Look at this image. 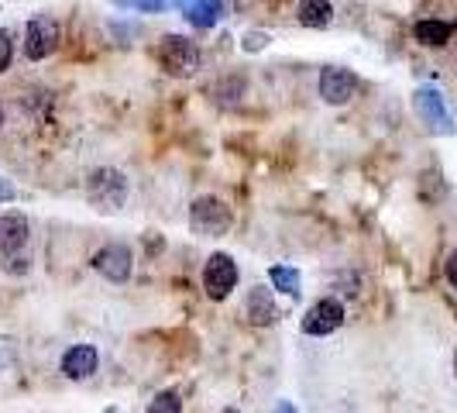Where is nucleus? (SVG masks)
I'll use <instances>...</instances> for the list:
<instances>
[{
    "mask_svg": "<svg viewBox=\"0 0 457 413\" xmlns=\"http://www.w3.org/2000/svg\"><path fill=\"white\" fill-rule=\"evenodd\" d=\"M230 206L224 200H217V197H200V200H193L189 206V224L196 234H204V238H220V234H228L230 231Z\"/></svg>",
    "mask_w": 457,
    "mask_h": 413,
    "instance_id": "1",
    "label": "nucleus"
},
{
    "mask_svg": "<svg viewBox=\"0 0 457 413\" xmlns=\"http://www.w3.org/2000/svg\"><path fill=\"white\" fill-rule=\"evenodd\" d=\"M87 197L96 210H120L128 200V180L117 169H96L87 183Z\"/></svg>",
    "mask_w": 457,
    "mask_h": 413,
    "instance_id": "2",
    "label": "nucleus"
},
{
    "mask_svg": "<svg viewBox=\"0 0 457 413\" xmlns=\"http://www.w3.org/2000/svg\"><path fill=\"white\" fill-rule=\"evenodd\" d=\"M159 63L169 76H193L200 69V48L183 35H165L159 46Z\"/></svg>",
    "mask_w": 457,
    "mask_h": 413,
    "instance_id": "3",
    "label": "nucleus"
},
{
    "mask_svg": "<svg viewBox=\"0 0 457 413\" xmlns=\"http://www.w3.org/2000/svg\"><path fill=\"white\" fill-rule=\"evenodd\" d=\"M412 104H416V114L423 117V124L436 131V135H454V121H451V111H447V104H444V97L436 87H420L416 97H412Z\"/></svg>",
    "mask_w": 457,
    "mask_h": 413,
    "instance_id": "4",
    "label": "nucleus"
},
{
    "mask_svg": "<svg viewBox=\"0 0 457 413\" xmlns=\"http://www.w3.org/2000/svg\"><path fill=\"white\" fill-rule=\"evenodd\" d=\"M237 286V266L234 258L224 252L210 255L206 258V269H204V290L210 299H228L230 290Z\"/></svg>",
    "mask_w": 457,
    "mask_h": 413,
    "instance_id": "5",
    "label": "nucleus"
},
{
    "mask_svg": "<svg viewBox=\"0 0 457 413\" xmlns=\"http://www.w3.org/2000/svg\"><path fill=\"white\" fill-rule=\"evenodd\" d=\"M341 324H344L341 299L323 297L320 303H313V307L306 310V317H303V334H310V338H327V334H334Z\"/></svg>",
    "mask_w": 457,
    "mask_h": 413,
    "instance_id": "6",
    "label": "nucleus"
},
{
    "mask_svg": "<svg viewBox=\"0 0 457 413\" xmlns=\"http://www.w3.org/2000/svg\"><path fill=\"white\" fill-rule=\"evenodd\" d=\"M59 46V24L52 14H35L24 31V55L28 59H46L52 48Z\"/></svg>",
    "mask_w": 457,
    "mask_h": 413,
    "instance_id": "7",
    "label": "nucleus"
},
{
    "mask_svg": "<svg viewBox=\"0 0 457 413\" xmlns=\"http://www.w3.org/2000/svg\"><path fill=\"white\" fill-rule=\"evenodd\" d=\"M354 72L344 66H327L320 72V97L327 104H334V107H341L347 104L351 97H354Z\"/></svg>",
    "mask_w": 457,
    "mask_h": 413,
    "instance_id": "8",
    "label": "nucleus"
},
{
    "mask_svg": "<svg viewBox=\"0 0 457 413\" xmlns=\"http://www.w3.org/2000/svg\"><path fill=\"white\" fill-rule=\"evenodd\" d=\"M131 249L128 245H107V249H100L96 258H93V266H96V273L107 275L111 282H128V275H131Z\"/></svg>",
    "mask_w": 457,
    "mask_h": 413,
    "instance_id": "9",
    "label": "nucleus"
},
{
    "mask_svg": "<svg viewBox=\"0 0 457 413\" xmlns=\"http://www.w3.org/2000/svg\"><path fill=\"white\" fill-rule=\"evenodd\" d=\"M100 366V355L93 344H72L66 355H62V372L66 379H90Z\"/></svg>",
    "mask_w": 457,
    "mask_h": 413,
    "instance_id": "10",
    "label": "nucleus"
},
{
    "mask_svg": "<svg viewBox=\"0 0 457 413\" xmlns=\"http://www.w3.org/2000/svg\"><path fill=\"white\" fill-rule=\"evenodd\" d=\"M28 245V221L21 214H4L0 217V255L11 258V255H21Z\"/></svg>",
    "mask_w": 457,
    "mask_h": 413,
    "instance_id": "11",
    "label": "nucleus"
},
{
    "mask_svg": "<svg viewBox=\"0 0 457 413\" xmlns=\"http://www.w3.org/2000/svg\"><path fill=\"white\" fill-rule=\"evenodd\" d=\"M245 314L254 327H269V324L278 321V307H275L272 293L265 286H252L248 290V299H245Z\"/></svg>",
    "mask_w": 457,
    "mask_h": 413,
    "instance_id": "12",
    "label": "nucleus"
},
{
    "mask_svg": "<svg viewBox=\"0 0 457 413\" xmlns=\"http://www.w3.org/2000/svg\"><path fill=\"white\" fill-rule=\"evenodd\" d=\"M186 21L196 28H213L228 18V0H189V7L183 11Z\"/></svg>",
    "mask_w": 457,
    "mask_h": 413,
    "instance_id": "13",
    "label": "nucleus"
},
{
    "mask_svg": "<svg viewBox=\"0 0 457 413\" xmlns=\"http://www.w3.org/2000/svg\"><path fill=\"white\" fill-rule=\"evenodd\" d=\"M296 18L306 28H327L334 21V7H330V0H299Z\"/></svg>",
    "mask_w": 457,
    "mask_h": 413,
    "instance_id": "14",
    "label": "nucleus"
},
{
    "mask_svg": "<svg viewBox=\"0 0 457 413\" xmlns=\"http://www.w3.org/2000/svg\"><path fill=\"white\" fill-rule=\"evenodd\" d=\"M412 35H416V42H423V46H447V42H451V35H454V24L420 21L416 28H412Z\"/></svg>",
    "mask_w": 457,
    "mask_h": 413,
    "instance_id": "15",
    "label": "nucleus"
},
{
    "mask_svg": "<svg viewBox=\"0 0 457 413\" xmlns=\"http://www.w3.org/2000/svg\"><path fill=\"white\" fill-rule=\"evenodd\" d=\"M269 279H272L275 290H282L286 297H299V293H303V275H299V269L272 266V269H269Z\"/></svg>",
    "mask_w": 457,
    "mask_h": 413,
    "instance_id": "16",
    "label": "nucleus"
},
{
    "mask_svg": "<svg viewBox=\"0 0 457 413\" xmlns=\"http://www.w3.org/2000/svg\"><path fill=\"white\" fill-rule=\"evenodd\" d=\"M148 413H183V400H179V392H172V390L159 392V396L148 403Z\"/></svg>",
    "mask_w": 457,
    "mask_h": 413,
    "instance_id": "17",
    "label": "nucleus"
},
{
    "mask_svg": "<svg viewBox=\"0 0 457 413\" xmlns=\"http://www.w3.org/2000/svg\"><path fill=\"white\" fill-rule=\"evenodd\" d=\"M114 4L124 11H141V14H159L169 7V0H114Z\"/></svg>",
    "mask_w": 457,
    "mask_h": 413,
    "instance_id": "18",
    "label": "nucleus"
},
{
    "mask_svg": "<svg viewBox=\"0 0 457 413\" xmlns=\"http://www.w3.org/2000/svg\"><path fill=\"white\" fill-rule=\"evenodd\" d=\"M11 59H14V42H11V31H7V28H0V72L11 66Z\"/></svg>",
    "mask_w": 457,
    "mask_h": 413,
    "instance_id": "19",
    "label": "nucleus"
},
{
    "mask_svg": "<svg viewBox=\"0 0 457 413\" xmlns=\"http://www.w3.org/2000/svg\"><path fill=\"white\" fill-rule=\"evenodd\" d=\"M265 42H269V35H265V31H248V35H245V48H248V52H262Z\"/></svg>",
    "mask_w": 457,
    "mask_h": 413,
    "instance_id": "20",
    "label": "nucleus"
},
{
    "mask_svg": "<svg viewBox=\"0 0 457 413\" xmlns=\"http://www.w3.org/2000/svg\"><path fill=\"white\" fill-rule=\"evenodd\" d=\"M7 262V273H28V255H11V258H4Z\"/></svg>",
    "mask_w": 457,
    "mask_h": 413,
    "instance_id": "21",
    "label": "nucleus"
},
{
    "mask_svg": "<svg viewBox=\"0 0 457 413\" xmlns=\"http://www.w3.org/2000/svg\"><path fill=\"white\" fill-rule=\"evenodd\" d=\"M447 282L457 290V252H451V258H447Z\"/></svg>",
    "mask_w": 457,
    "mask_h": 413,
    "instance_id": "22",
    "label": "nucleus"
},
{
    "mask_svg": "<svg viewBox=\"0 0 457 413\" xmlns=\"http://www.w3.org/2000/svg\"><path fill=\"white\" fill-rule=\"evenodd\" d=\"M14 197H18V190L7 183V180H0V204H4V200H14Z\"/></svg>",
    "mask_w": 457,
    "mask_h": 413,
    "instance_id": "23",
    "label": "nucleus"
},
{
    "mask_svg": "<svg viewBox=\"0 0 457 413\" xmlns=\"http://www.w3.org/2000/svg\"><path fill=\"white\" fill-rule=\"evenodd\" d=\"M275 413H296V407H293V403H278V407H275Z\"/></svg>",
    "mask_w": 457,
    "mask_h": 413,
    "instance_id": "24",
    "label": "nucleus"
},
{
    "mask_svg": "<svg viewBox=\"0 0 457 413\" xmlns=\"http://www.w3.org/2000/svg\"><path fill=\"white\" fill-rule=\"evenodd\" d=\"M454 372H457V355H454Z\"/></svg>",
    "mask_w": 457,
    "mask_h": 413,
    "instance_id": "25",
    "label": "nucleus"
},
{
    "mask_svg": "<svg viewBox=\"0 0 457 413\" xmlns=\"http://www.w3.org/2000/svg\"><path fill=\"white\" fill-rule=\"evenodd\" d=\"M224 413H237V410H224Z\"/></svg>",
    "mask_w": 457,
    "mask_h": 413,
    "instance_id": "26",
    "label": "nucleus"
},
{
    "mask_svg": "<svg viewBox=\"0 0 457 413\" xmlns=\"http://www.w3.org/2000/svg\"><path fill=\"white\" fill-rule=\"evenodd\" d=\"M0 124H4V114H0Z\"/></svg>",
    "mask_w": 457,
    "mask_h": 413,
    "instance_id": "27",
    "label": "nucleus"
}]
</instances>
